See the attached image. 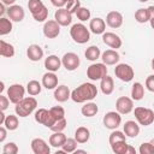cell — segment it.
<instances>
[{
	"label": "cell",
	"instance_id": "cell-1",
	"mask_svg": "<svg viewBox=\"0 0 154 154\" xmlns=\"http://www.w3.org/2000/svg\"><path fill=\"white\" fill-rule=\"evenodd\" d=\"M97 95V88L93 83H82L76 89H73L70 94V99H72L76 103H84L87 101H91Z\"/></svg>",
	"mask_w": 154,
	"mask_h": 154
},
{
	"label": "cell",
	"instance_id": "cell-2",
	"mask_svg": "<svg viewBox=\"0 0 154 154\" xmlns=\"http://www.w3.org/2000/svg\"><path fill=\"white\" fill-rule=\"evenodd\" d=\"M36 107H37V100L34 96H28V97H23L16 103L14 111L17 116L25 118L30 116L36 109Z\"/></svg>",
	"mask_w": 154,
	"mask_h": 154
},
{
	"label": "cell",
	"instance_id": "cell-3",
	"mask_svg": "<svg viewBox=\"0 0 154 154\" xmlns=\"http://www.w3.org/2000/svg\"><path fill=\"white\" fill-rule=\"evenodd\" d=\"M28 8L36 22H46L48 17V8L45 6L42 0H29Z\"/></svg>",
	"mask_w": 154,
	"mask_h": 154
},
{
	"label": "cell",
	"instance_id": "cell-4",
	"mask_svg": "<svg viewBox=\"0 0 154 154\" xmlns=\"http://www.w3.org/2000/svg\"><path fill=\"white\" fill-rule=\"evenodd\" d=\"M70 36L76 43L83 45L90 40V31L83 23H76L70 29Z\"/></svg>",
	"mask_w": 154,
	"mask_h": 154
},
{
	"label": "cell",
	"instance_id": "cell-5",
	"mask_svg": "<svg viewBox=\"0 0 154 154\" xmlns=\"http://www.w3.org/2000/svg\"><path fill=\"white\" fill-rule=\"evenodd\" d=\"M134 114H135V118L140 125L148 126L154 122V112L152 108L140 106V107H136L134 109Z\"/></svg>",
	"mask_w": 154,
	"mask_h": 154
},
{
	"label": "cell",
	"instance_id": "cell-6",
	"mask_svg": "<svg viewBox=\"0 0 154 154\" xmlns=\"http://www.w3.org/2000/svg\"><path fill=\"white\" fill-rule=\"evenodd\" d=\"M114 75L117 78H119L120 81L128 83V82H131L135 77V72H134V69L129 65V64H125V63H122V64H117L116 67H114Z\"/></svg>",
	"mask_w": 154,
	"mask_h": 154
},
{
	"label": "cell",
	"instance_id": "cell-7",
	"mask_svg": "<svg viewBox=\"0 0 154 154\" xmlns=\"http://www.w3.org/2000/svg\"><path fill=\"white\" fill-rule=\"evenodd\" d=\"M107 65L103 63H94L87 69V77L90 81H100L107 75Z\"/></svg>",
	"mask_w": 154,
	"mask_h": 154
},
{
	"label": "cell",
	"instance_id": "cell-8",
	"mask_svg": "<svg viewBox=\"0 0 154 154\" xmlns=\"http://www.w3.org/2000/svg\"><path fill=\"white\" fill-rule=\"evenodd\" d=\"M61 60V65L67 70V71H75L79 64H81V60H79V57L73 53V52H67L63 55V58L60 59Z\"/></svg>",
	"mask_w": 154,
	"mask_h": 154
},
{
	"label": "cell",
	"instance_id": "cell-9",
	"mask_svg": "<svg viewBox=\"0 0 154 154\" xmlns=\"http://www.w3.org/2000/svg\"><path fill=\"white\" fill-rule=\"evenodd\" d=\"M24 94H25V88L19 83H14V84L10 85L7 89V97H8L10 102H12L14 105L24 97Z\"/></svg>",
	"mask_w": 154,
	"mask_h": 154
},
{
	"label": "cell",
	"instance_id": "cell-10",
	"mask_svg": "<svg viewBox=\"0 0 154 154\" xmlns=\"http://www.w3.org/2000/svg\"><path fill=\"white\" fill-rule=\"evenodd\" d=\"M102 123H103L105 128H107L109 130H114L122 124V116L116 111H109L103 116Z\"/></svg>",
	"mask_w": 154,
	"mask_h": 154
},
{
	"label": "cell",
	"instance_id": "cell-11",
	"mask_svg": "<svg viewBox=\"0 0 154 154\" xmlns=\"http://www.w3.org/2000/svg\"><path fill=\"white\" fill-rule=\"evenodd\" d=\"M116 109L119 114H129L134 109V100L128 96H120L116 101Z\"/></svg>",
	"mask_w": 154,
	"mask_h": 154
},
{
	"label": "cell",
	"instance_id": "cell-12",
	"mask_svg": "<svg viewBox=\"0 0 154 154\" xmlns=\"http://www.w3.org/2000/svg\"><path fill=\"white\" fill-rule=\"evenodd\" d=\"M35 120H36L38 124H42V125H45V126L48 128V129L55 123V120H54V118L52 117L49 109H46V108H38V109L35 112Z\"/></svg>",
	"mask_w": 154,
	"mask_h": 154
},
{
	"label": "cell",
	"instance_id": "cell-13",
	"mask_svg": "<svg viewBox=\"0 0 154 154\" xmlns=\"http://www.w3.org/2000/svg\"><path fill=\"white\" fill-rule=\"evenodd\" d=\"M42 30H43V35L47 38H55L60 34V25L54 19H49L45 22Z\"/></svg>",
	"mask_w": 154,
	"mask_h": 154
},
{
	"label": "cell",
	"instance_id": "cell-14",
	"mask_svg": "<svg viewBox=\"0 0 154 154\" xmlns=\"http://www.w3.org/2000/svg\"><path fill=\"white\" fill-rule=\"evenodd\" d=\"M54 20L60 26H67L72 22V13L70 11H67L65 7H60L54 13Z\"/></svg>",
	"mask_w": 154,
	"mask_h": 154
},
{
	"label": "cell",
	"instance_id": "cell-15",
	"mask_svg": "<svg viewBox=\"0 0 154 154\" xmlns=\"http://www.w3.org/2000/svg\"><path fill=\"white\" fill-rule=\"evenodd\" d=\"M102 41L106 46L113 48V49H118L122 47V38L114 34V32H111V31H105L102 34Z\"/></svg>",
	"mask_w": 154,
	"mask_h": 154
},
{
	"label": "cell",
	"instance_id": "cell-16",
	"mask_svg": "<svg viewBox=\"0 0 154 154\" xmlns=\"http://www.w3.org/2000/svg\"><path fill=\"white\" fill-rule=\"evenodd\" d=\"M154 18V7L149 6L148 8H138L135 12V20L137 23H147Z\"/></svg>",
	"mask_w": 154,
	"mask_h": 154
},
{
	"label": "cell",
	"instance_id": "cell-17",
	"mask_svg": "<svg viewBox=\"0 0 154 154\" xmlns=\"http://www.w3.org/2000/svg\"><path fill=\"white\" fill-rule=\"evenodd\" d=\"M105 23L112 29H118L123 25V14L118 11H111L107 13Z\"/></svg>",
	"mask_w": 154,
	"mask_h": 154
},
{
	"label": "cell",
	"instance_id": "cell-18",
	"mask_svg": "<svg viewBox=\"0 0 154 154\" xmlns=\"http://www.w3.org/2000/svg\"><path fill=\"white\" fill-rule=\"evenodd\" d=\"M31 150L34 154H49L51 147L47 144V142L43 138H34L31 141Z\"/></svg>",
	"mask_w": 154,
	"mask_h": 154
},
{
	"label": "cell",
	"instance_id": "cell-19",
	"mask_svg": "<svg viewBox=\"0 0 154 154\" xmlns=\"http://www.w3.org/2000/svg\"><path fill=\"white\" fill-rule=\"evenodd\" d=\"M7 14H8V18L12 22H22L24 19V17H25V12H24L23 7L19 6V5H11V6H8Z\"/></svg>",
	"mask_w": 154,
	"mask_h": 154
},
{
	"label": "cell",
	"instance_id": "cell-20",
	"mask_svg": "<svg viewBox=\"0 0 154 154\" xmlns=\"http://www.w3.org/2000/svg\"><path fill=\"white\" fill-rule=\"evenodd\" d=\"M106 30V23L102 18L100 17H95L93 19H90L89 22V31H91L95 35H102Z\"/></svg>",
	"mask_w": 154,
	"mask_h": 154
},
{
	"label": "cell",
	"instance_id": "cell-21",
	"mask_svg": "<svg viewBox=\"0 0 154 154\" xmlns=\"http://www.w3.org/2000/svg\"><path fill=\"white\" fill-rule=\"evenodd\" d=\"M100 57L105 65H116V64H118V61L120 59L117 49H106Z\"/></svg>",
	"mask_w": 154,
	"mask_h": 154
},
{
	"label": "cell",
	"instance_id": "cell-22",
	"mask_svg": "<svg viewBox=\"0 0 154 154\" xmlns=\"http://www.w3.org/2000/svg\"><path fill=\"white\" fill-rule=\"evenodd\" d=\"M26 57L31 61H40L43 58V49L38 45L32 43L26 49Z\"/></svg>",
	"mask_w": 154,
	"mask_h": 154
},
{
	"label": "cell",
	"instance_id": "cell-23",
	"mask_svg": "<svg viewBox=\"0 0 154 154\" xmlns=\"http://www.w3.org/2000/svg\"><path fill=\"white\" fill-rule=\"evenodd\" d=\"M70 89L69 87L61 84V85H57L54 88V99L58 101V102H66L69 99H70Z\"/></svg>",
	"mask_w": 154,
	"mask_h": 154
},
{
	"label": "cell",
	"instance_id": "cell-24",
	"mask_svg": "<svg viewBox=\"0 0 154 154\" xmlns=\"http://www.w3.org/2000/svg\"><path fill=\"white\" fill-rule=\"evenodd\" d=\"M123 129H124V135L130 138H134V137L138 136V134H140V125L135 120L125 122V124L123 125Z\"/></svg>",
	"mask_w": 154,
	"mask_h": 154
},
{
	"label": "cell",
	"instance_id": "cell-25",
	"mask_svg": "<svg viewBox=\"0 0 154 154\" xmlns=\"http://www.w3.org/2000/svg\"><path fill=\"white\" fill-rule=\"evenodd\" d=\"M42 87H45L46 89H54L58 85V77L54 72L47 71L43 76H42V82H41Z\"/></svg>",
	"mask_w": 154,
	"mask_h": 154
},
{
	"label": "cell",
	"instance_id": "cell-26",
	"mask_svg": "<svg viewBox=\"0 0 154 154\" xmlns=\"http://www.w3.org/2000/svg\"><path fill=\"white\" fill-rule=\"evenodd\" d=\"M60 66H61V60H60V58H58L54 54L48 55L45 59V67H46L47 71L55 72V71H58L60 69Z\"/></svg>",
	"mask_w": 154,
	"mask_h": 154
},
{
	"label": "cell",
	"instance_id": "cell-27",
	"mask_svg": "<svg viewBox=\"0 0 154 154\" xmlns=\"http://www.w3.org/2000/svg\"><path fill=\"white\" fill-rule=\"evenodd\" d=\"M100 89L102 91V94L105 95H111L114 90V82H113V78L109 77L108 75L103 76L101 79H100Z\"/></svg>",
	"mask_w": 154,
	"mask_h": 154
},
{
	"label": "cell",
	"instance_id": "cell-28",
	"mask_svg": "<svg viewBox=\"0 0 154 154\" xmlns=\"http://www.w3.org/2000/svg\"><path fill=\"white\" fill-rule=\"evenodd\" d=\"M66 140V136L63 131H53V134L49 136V144L54 148H60Z\"/></svg>",
	"mask_w": 154,
	"mask_h": 154
},
{
	"label": "cell",
	"instance_id": "cell-29",
	"mask_svg": "<svg viewBox=\"0 0 154 154\" xmlns=\"http://www.w3.org/2000/svg\"><path fill=\"white\" fill-rule=\"evenodd\" d=\"M90 138V131L85 126H79L75 131V140L77 143H87Z\"/></svg>",
	"mask_w": 154,
	"mask_h": 154
},
{
	"label": "cell",
	"instance_id": "cell-30",
	"mask_svg": "<svg viewBox=\"0 0 154 154\" xmlns=\"http://www.w3.org/2000/svg\"><path fill=\"white\" fill-rule=\"evenodd\" d=\"M81 112L84 117L87 118H90V117H94L97 112H99V107L95 102H91V101H87L84 103V106H82L81 108Z\"/></svg>",
	"mask_w": 154,
	"mask_h": 154
},
{
	"label": "cell",
	"instance_id": "cell-31",
	"mask_svg": "<svg viewBox=\"0 0 154 154\" xmlns=\"http://www.w3.org/2000/svg\"><path fill=\"white\" fill-rule=\"evenodd\" d=\"M144 96V87L140 82H135L131 87V99L134 101H140Z\"/></svg>",
	"mask_w": 154,
	"mask_h": 154
},
{
	"label": "cell",
	"instance_id": "cell-32",
	"mask_svg": "<svg viewBox=\"0 0 154 154\" xmlns=\"http://www.w3.org/2000/svg\"><path fill=\"white\" fill-rule=\"evenodd\" d=\"M13 55H14V47L11 43L0 40V57L12 58Z\"/></svg>",
	"mask_w": 154,
	"mask_h": 154
},
{
	"label": "cell",
	"instance_id": "cell-33",
	"mask_svg": "<svg viewBox=\"0 0 154 154\" xmlns=\"http://www.w3.org/2000/svg\"><path fill=\"white\" fill-rule=\"evenodd\" d=\"M41 89H42V84L36 81V79H31L26 84V91L30 96H36L41 93Z\"/></svg>",
	"mask_w": 154,
	"mask_h": 154
},
{
	"label": "cell",
	"instance_id": "cell-34",
	"mask_svg": "<svg viewBox=\"0 0 154 154\" xmlns=\"http://www.w3.org/2000/svg\"><path fill=\"white\" fill-rule=\"evenodd\" d=\"M84 55H85L87 60H89V61H96L100 58V55H101V51H100V48L97 46H90V47H88L85 49Z\"/></svg>",
	"mask_w": 154,
	"mask_h": 154
},
{
	"label": "cell",
	"instance_id": "cell-35",
	"mask_svg": "<svg viewBox=\"0 0 154 154\" xmlns=\"http://www.w3.org/2000/svg\"><path fill=\"white\" fill-rule=\"evenodd\" d=\"M4 125H5V128H6L7 130H10V131L16 130V129L19 126V120H18V117H17V116H14V114L6 116V117H5Z\"/></svg>",
	"mask_w": 154,
	"mask_h": 154
},
{
	"label": "cell",
	"instance_id": "cell-36",
	"mask_svg": "<svg viewBox=\"0 0 154 154\" xmlns=\"http://www.w3.org/2000/svg\"><path fill=\"white\" fill-rule=\"evenodd\" d=\"M12 20L10 18H5V17H0V36L7 35L12 31Z\"/></svg>",
	"mask_w": 154,
	"mask_h": 154
},
{
	"label": "cell",
	"instance_id": "cell-37",
	"mask_svg": "<svg viewBox=\"0 0 154 154\" xmlns=\"http://www.w3.org/2000/svg\"><path fill=\"white\" fill-rule=\"evenodd\" d=\"M60 148H61V150L64 153H73L76 150V148H77V141L75 138H67L66 137L64 144Z\"/></svg>",
	"mask_w": 154,
	"mask_h": 154
},
{
	"label": "cell",
	"instance_id": "cell-38",
	"mask_svg": "<svg viewBox=\"0 0 154 154\" xmlns=\"http://www.w3.org/2000/svg\"><path fill=\"white\" fill-rule=\"evenodd\" d=\"M128 147H129V144L126 143V141H120V142H116V143L111 144V148H112L113 153H116V154H126Z\"/></svg>",
	"mask_w": 154,
	"mask_h": 154
},
{
	"label": "cell",
	"instance_id": "cell-39",
	"mask_svg": "<svg viewBox=\"0 0 154 154\" xmlns=\"http://www.w3.org/2000/svg\"><path fill=\"white\" fill-rule=\"evenodd\" d=\"M120 141H126V136L124 135L123 131H119V130H113L109 135V138H108V142L109 144H113L116 142H120Z\"/></svg>",
	"mask_w": 154,
	"mask_h": 154
},
{
	"label": "cell",
	"instance_id": "cell-40",
	"mask_svg": "<svg viewBox=\"0 0 154 154\" xmlns=\"http://www.w3.org/2000/svg\"><path fill=\"white\" fill-rule=\"evenodd\" d=\"M75 14L77 16V18H78L81 22H85V20L90 19V10L87 8V7H82V6H79V7L76 10Z\"/></svg>",
	"mask_w": 154,
	"mask_h": 154
},
{
	"label": "cell",
	"instance_id": "cell-41",
	"mask_svg": "<svg viewBox=\"0 0 154 154\" xmlns=\"http://www.w3.org/2000/svg\"><path fill=\"white\" fill-rule=\"evenodd\" d=\"M49 112H51V114L55 122L65 118V109L61 106H53L52 108H49Z\"/></svg>",
	"mask_w": 154,
	"mask_h": 154
},
{
	"label": "cell",
	"instance_id": "cell-42",
	"mask_svg": "<svg viewBox=\"0 0 154 154\" xmlns=\"http://www.w3.org/2000/svg\"><path fill=\"white\" fill-rule=\"evenodd\" d=\"M140 154H152L154 153V144L153 142H143L138 148Z\"/></svg>",
	"mask_w": 154,
	"mask_h": 154
},
{
	"label": "cell",
	"instance_id": "cell-43",
	"mask_svg": "<svg viewBox=\"0 0 154 154\" xmlns=\"http://www.w3.org/2000/svg\"><path fill=\"white\" fill-rule=\"evenodd\" d=\"M18 150H19L18 146L14 142H7L6 144H4V148H2V152L5 154H17Z\"/></svg>",
	"mask_w": 154,
	"mask_h": 154
},
{
	"label": "cell",
	"instance_id": "cell-44",
	"mask_svg": "<svg viewBox=\"0 0 154 154\" xmlns=\"http://www.w3.org/2000/svg\"><path fill=\"white\" fill-rule=\"evenodd\" d=\"M66 125H67V122H66L65 118H63V119H60V120H57L49 129H51L52 131H63V130L66 128Z\"/></svg>",
	"mask_w": 154,
	"mask_h": 154
},
{
	"label": "cell",
	"instance_id": "cell-45",
	"mask_svg": "<svg viewBox=\"0 0 154 154\" xmlns=\"http://www.w3.org/2000/svg\"><path fill=\"white\" fill-rule=\"evenodd\" d=\"M66 7V10L67 11H70L71 13H75L76 12V10L81 6V4H79V1L78 0H66V5H65Z\"/></svg>",
	"mask_w": 154,
	"mask_h": 154
},
{
	"label": "cell",
	"instance_id": "cell-46",
	"mask_svg": "<svg viewBox=\"0 0 154 154\" xmlns=\"http://www.w3.org/2000/svg\"><path fill=\"white\" fill-rule=\"evenodd\" d=\"M8 105H10L8 97L0 94V111H6L8 108Z\"/></svg>",
	"mask_w": 154,
	"mask_h": 154
},
{
	"label": "cell",
	"instance_id": "cell-47",
	"mask_svg": "<svg viewBox=\"0 0 154 154\" xmlns=\"http://www.w3.org/2000/svg\"><path fill=\"white\" fill-rule=\"evenodd\" d=\"M146 88L149 91H154V75H149L146 79Z\"/></svg>",
	"mask_w": 154,
	"mask_h": 154
},
{
	"label": "cell",
	"instance_id": "cell-48",
	"mask_svg": "<svg viewBox=\"0 0 154 154\" xmlns=\"http://www.w3.org/2000/svg\"><path fill=\"white\" fill-rule=\"evenodd\" d=\"M52 5L55 6L57 8H60V7H64L66 5V0H51Z\"/></svg>",
	"mask_w": 154,
	"mask_h": 154
},
{
	"label": "cell",
	"instance_id": "cell-49",
	"mask_svg": "<svg viewBox=\"0 0 154 154\" xmlns=\"http://www.w3.org/2000/svg\"><path fill=\"white\" fill-rule=\"evenodd\" d=\"M7 137V129L4 126H0V143L4 142Z\"/></svg>",
	"mask_w": 154,
	"mask_h": 154
},
{
	"label": "cell",
	"instance_id": "cell-50",
	"mask_svg": "<svg viewBox=\"0 0 154 154\" xmlns=\"http://www.w3.org/2000/svg\"><path fill=\"white\" fill-rule=\"evenodd\" d=\"M4 5H7V6H11V5H14L16 0H0Z\"/></svg>",
	"mask_w": 154,
	"mask_h": 154
},
{
	"label": "cell",
	"instance_id": "cell-51",
	"mask_svg": "<svg viewBox=\"0 0 154 154\" xmlns=\"http://www.w3.org/2000/svg\"><path fill=\"white\" fill-rule=\"evenodd\" d=\"M5 113H4V111H0V125H2L4 124V122H5Z\"/></svg>",
	"mask_w": 154,
	"mask_h": 154
},
{
	"label": "cell",
	"instance_id": "cell-52",
	"mask_svg": "<svg viewBox=\"0 0 154 154\" xmlns=\"http://www.w3.org/2000/svg\"><path fill=\"white\" fill-rule=\"evenodd\" d=\"M5 12H6V8H5V5H4V4H2V2L0 1V17H1V16H2V14H4Z\"/></svg>",
	"mask_w": 154,
	"mask_h": 154
},
{
	"label": "cell",
	"instance_id": "cell-53",
	"mask_svg": "<svg viewBox=\"0 0 154 154\" xmlns=\"http://www.w3.org/2000/svg\"><path fill=\"white\" fill-rule=\"evenodd\" d=\"M4 90H5V84H4V82L0 81V94H1Z\"/></svg>",
	"mask_w": 154,
	"mask_h": 154
},
{
	"label": "cell",
	"instance_id": "cell-54",
	"mask_svg": "<svg viewBox=\"0 0 154 154\" xmlns=\"http://www.w3.org/2000/svg\"><path fill=\"white\" fill-rule=\"evenodd\" d=\"M73 153H76V154H77V153H84V154H85L87 152H85V150H83V149H77V148H76V150H75Z\"/></svg>",
	"mask_w": 154,
	"mask_h": 154
},
{
	"label": "cell",
	"instance_id": "cell-55",
	"mask_svg": "<svg viewBox=\"0 0 154 154\" xmlns=\"http://www.w3.org/2000/svg\"><path fill=\"white\" fill-rule=\"evenodd\" d=\"M138 1H140V2H147L148 0H138Z\"/></svg>",
	"mask_w": 154,
	"mask_h": 154
}]
</instances>
